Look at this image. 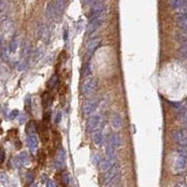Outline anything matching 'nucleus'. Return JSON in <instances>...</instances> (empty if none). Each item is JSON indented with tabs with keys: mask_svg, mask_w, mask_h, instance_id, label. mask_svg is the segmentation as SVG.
<instances>
[{
	"mask_svg": "<svg viewBox=\"0 0 187 187\" xmlns=\"http://www.w3.org/2000/svg\"><path fill=\"white\" fill-rule=\"evenodd\" d=\"M104 121L100 116H92L86 122V130L88 132H97L103 126Z\"/></svg>",
	"mask_w": 187,
	"mask_h": 187,
	"instance_id": "obj_1",
	"label": "nucleus"
},
{
	"mask_svg": "<svg viewBox=\"0 0 187 187\" xmlns=\"http://www.w3.org/2000/svg\"><path fill=\"white\" fill-rule=\"evenodd\" d=\"M97 87V81L94 78H90L84 81L82 86V93L84 96H90L95 93Z\"/></svg>",
	"mask_w": 187,
	"mask_h": 187,
	"instance_id": "obj_2",
	"label": "nucleus"
},
{
	"mask_svg": "<svg viewBox=\"0 0 187 187\" xmlns=\"http://www.w3.org/2000/svg\"><path fill=\"white\" fill-rule=\"evenodd\" d=\"M172 139L181 146L187 149V130L178 129L172 132Z\"/></svg>",
	"mask_w": 187,
	"mask_h": 187,
	"instance_id": "obj_3",
	"label": "nucleus"
},
{
	"mask_svg": "<svg viewBox=\"0 0 187 187\" xmlns=\"http://www.w3.org/2000/svg\"><path fill=\"white\" fill-rule=\"evenodd\" d=\"M120 174V166L118 164H115V166L111 168L110 170L106 172L103 176V183L104 184H109L110 182L113 181L117 177H119Z\"/></svg>",
	"mask_w": 187,
	"mask_h": 187,
	"instance_id": "obj_4",
	"label": "nucleus"
},
{
	"mask_svg": "<svg viewBox=\"0 0 187 187\" xmlns=\"http://www.w3.org/2000/svg\"><path fill=\"white\" fill-rule=\"evenodd\" d=\"M107 11V5L102 1H96L92 3V17H102Z\"/></svg>",
	"mask_w": 187,
	"mask_h": 187,
	"instance_id": "obj_5",
	"label": "nucleus"
},
{
	"mask_svg": "<svg viewBox=\"0 0 187 187\" xmlns=\"http://www.w3.org/2000/svg\"><path fill=\"white\" fill-rule=\"evenodd\" d=\"M187 167V158L181 154H178L174 160V170L177 173L183 172Z\"/></svg>",
	"mask_w": 187,
	"mask_h": 187,
	"instance_id": "obj_6",
	"label": "nucleus"
},
{
	"mask_svg": "<svg viewBox=\"0 0 187 187\" xmlns=\"http://www.w3.org/2000/svg\"><path fill=\"white\" fill-rule=\"evenodd\" d=\"M97 106H98V102L96 99H93V100L91 99V100L86 101L82 106V113L84 115L92 114L93 112L97 109Z\"/></svg>",
	"mask_w": 187,
	"mask_h": 187,
	"instance_id": "obj_7",
	"label": "nucleus"
},
{
	"mask_svg": "<svg viewBox=\"0 0 187 187\" xmlns=\"http://www.w3.org/2000/svg\"><path fill=\"white\" fill-rule=\"evenodd\" d=\"M102 22H103L102 17H92L87 25V33L88 34L94 33L102 25Z\"/></svg>",
	"mask_w": 187,
	"mask_h": 187,
	"instance_id": "obj_8",
	"label": "nucleus"
},
{
	"mask_svg": "<svg viewBox=\"0 0 187 187\" xmlns=\"http://www.w3.org/2000/svg\"><path fill=\"white\" fill-rule=\"evenodd\" d=\"M110 124H111V127L114 130H120L123 127L122 116L119 113H117V112H113L110 115Z\"/></svg>",
	"mask_w": 187,
	"mask_h": 187,
	"instance_id": "obj_9",
	"label": "nucleus"
},
{
	"mask_svg": "<svg viewBox=\"0 0 187 187\" xmlns=\"http://www.w3.org/2000/svg\"><path fill=\"white\" fill-rule=\"evenodd\" d=\"M66 162V152L64 148L60 147L57 150V153H56V158H55V166L58 168H62L65 165Z\"/></svg>",
	"mask_w": 187,
	"mask_h": 187,
	"instance_id": "obj_10",
	"label": "nucleus"
},
{
	"mask_svg": "<svg viewBox=\"0 0 187 187\" xmlns=\"http://www.w3.org/2000/svg\"><path fill=\"white\" fill-rule=\"evenodd\" d=\"M100 44H101V40L99 37H94V39H92L86 45L87 54H89V55L93 54V52L100 46Z\"/></svg>",
	"mask_w": 187,
	"mask_h": 187,
	"instance_id": "obj_11",
	"label": "nucleus"
},
{
	"mask_svg": "<svg viewBox=\"0 0 187 187\" xmlns=\"http://www.w3.org/2000/svg\"><path fill=\"white\" fill-rule=\"evenodd\" d=\"M100 170L103 172H108L109 170H110L112 167L115 166V158H105L100 162Z\"/></svg>",
	"mask_w": 187,
	"mask_h": 187,
	"instance_id": "obj_12",
	"label": "nucleus"
},
{
	"mask_svg": "<svg viewBox=\"0 0 187 187\" xmlns=\"http://www.w3.org/2000/svg\"><path fill=\"white\" fill-rule=\"evenodd\" d=\"M109 145L115 150L120 148L122 145V139L119 134H111L109 138Z\"/></svg>",
	"mask_w": 187,
	"mask_h": 187,
	"instance_id": "obj_13",
	"label": "nucleus"
},
{
	"mask_svg": "<svg viewBox=\"0 0 187 187\" xmlns=\"http://www.w3.org/2000/svg\"><path fill=\"white\" fill-rule=\"evenodd\" d=\"M176 21L179 26L187 32V13H177L176 14Z\"/></svg>",
	"mask_w": 187,
	"mask_h": 187,
	"instance_id": "obj_14",
	"label": "nucleus"
},
{
	"mask_svg": "<svg viewBox=\"0 0 187 187\" xmlns=\"http://www.w3.org/2000/svg\"><path fill=\"white\" fill-rule=\"evenodd\" d=\"M45 15L48 19H53L56 15V9L54 6V1H51L47 4L45 9Z\"/></svg>",
	"mask_w": 187,
	"mask_h": 187,
	"instance_id": "obj_15",
	"label": "nucleus"
},
{
	"mask_svg": "<svg viewBox=\"0 0 187 187\" xmlns=\"http://www.w3.org/2000/svg\"><path fill=\"white\" fill-rule=\"evenodd\" d=\"M27 145L29 147V149L31 150V152H35L36 148H37V145H39V141H37V139L36 137V135H30V136H27Z\"/></svg>",
	"mask_w": 187,
	"mask_h": 187,
	"instance_id": "obj_16",
	"label": "nucleus"
},
{
	"mask_svg": "<svg viewBox=\"0 0 187 187\" xmlns=\"http://www.w3.org/2000/svg\"><path fill=\"white\" fill-rule=\"evenodd\" d=\"M93 140H94V143H95L97 146H101L104 142V135L101 131H97L95 132L93 136Z\"/></svg>",
	"mask_w": 187,
	"mask_h": 187,
	"instance_id": "obj_17",
	"label": "nucleus"
},
{
	"mask_svg": "<svg viewBox=\"0 0 187 187\" xmlns=\"http://www.w3.org/2000/svg\"><path fill=\"white\" fill-rule=\"evenodd\" d=\"M36 122L34 121H30L27 124H26V127H25V132L28 136L30 135H35L36 131Z\"/></svg>",
	"mask_w": 187,
	"mask_h": 187,
	"instance_id": "obj_18",
	"label": "nucleus"
},
{
	"mask_svg": "<svg viewBox=\"0 0 187 187\" xmlns=\"http://www.w3.org/2000/svg\"><path fill=\"white\" fill-rule=\"evenodd\" d=\"M186 3H187V1H184V0H173V1L170 2L171 8L175 9V10H178L182 9L186 5Z\"/></svg>",
	"mask_w": 187,
	"mask_h": 187,
	"instance_id": "obj_19",
	"label": "nucleus"
},
{
	"mask_svg": "<svg viewBox=\"0 0 187 187\" xmlns=\"http://www.w3.org/2000/svg\"><path fill=\"white\" fill-rule=\"evenodd\" d=\"M18 158H19V160H20L22 166H28L29 165V162H30L29 155L25 151L20 153V155H18Z\"/></svg>",
	"mask_w": 187,
	"mask_h": 187,
	"instance_id": "obj_20",
	"label": "nucleus"
},
{
	"mask_svg": "<svg viewBox=\"0 0 187 187\" xmlns=\"http://www.w3.org/2000/svg\"><path fill=\"white\" fill-rule=\"evenodd\" d=\"M54 6H55V9H56V14H57L58 16H60L65 8H66V2L65 1H62V0H60V1H54Z\"/></svg>",
	"mask_w": 187,
	"mask_h": 187,
	"instance_id": "obj_21",
	"label": "nucleus"
},
{
	"mask_svg": "<svg viewBox=\"0 0 187 187\" xmlns=\"http://www.w3.org/2000/svg\"><path fill=\"white\" fill-rule=\"evenodd\" d=\"M52 103V97L48 92H45L42 95V104L44 107H50Z\"/></svg>",
	"mask_w": 187,
	"mask_h": 187,
	"instance_id": "obj_22",
	"label": "nucleus"
},
{
	"mask_svg": "<svg viewBox=\"0 0 187 187\" xmlns=\"http://www.w3.org/2000/svg\"><path fill=\"white\" fill-rule=\"evenodd\" d=\"M18 45H19V39L18 36H15L13 37V40L10 41V46H9V51L10 53H14L18 48Z\"/></svg>",
	"mask_w": 187,
	"mask_h": 187,
	"instance_id": "obj_23",
	"label": "nucleus"
},
{
	"mask_svg": "<svg viewBox=\"0 0 187 187\" xmlns=\"http://www.w3.org/2000/svg\"><path fill=\"white\" fill-rule=\"evenodd\" d=\"M58 83V77L56 75H52V76L50 78V80L47 82V86L49 89H53Z\"/></svg>",
	"mask_w": 187,
	"mask_h": 187,
	"instance_id": "obj_24",
	"label": "nucleus"
},
{
	"mask_svg": "<svg viewBox=\"0 0 187 187\" xmlns=\"http://www.w3.org/2000/svg\"><path fill=\"white\" fill-rule=\"evenodd\" d=\"M115 152H116V150L108 144V146L106 147V151H105L106 155L109 158H115Z\"/></svg>",
	"mask_w": 187,
	"mask_h": 187,
	"instance_id": "obj_25",
	"label": "nucleus"
},
{
	"mask_svg": "<svg viewBox=\"0 0 187 187\" xmlns=\"http://www.w3.org/2000/svg\"><path fill=\"white\" fill-rule=\"evenodd\" d=\"M179 52L182 56H184V57L187 58V40H184L183 42H181V45L180 47Z\"/></svg>",
	"mask_w": 187,
	"mask_h": 187,
	"instance_id": "obj_26",
	"label": "nucleus"
},
{
	"mask_svg": "<svg viewBox=\"0 0 187 187\" xmlns=\"http://www.w3.org/2000/svg\"><path fill=\"white\" fill-rule=\"evenodd\" d=\"M8 181H9L8 176L5 173H3V172H0V183L6 185L8 183Z\"/></svg>",
	"mask_w": 187,
	"mask_h": 187,
	"instance_id": "obj_27",
	"label": "nucleus"
},
{
	"mask_svg": "<svg viewBox=\"0 0 187 187\" xmlns=\"http://www.w3.org/2000/svg\"><path fill=\"white\" fill-rule=\"evenodd\" d=\"M6 154H5V150L3 147H0V165H2L5 161Z\"/></svg>",
	"mask_w": 187,
	"mask_h": 187,
	"instance_id": "obj_28",
	"label": "nucleus"
},
{
	"mask_svg": "<svg viewBox=\"0 0 187 187\" xmlns=\"http://www.w3.org/2000/svg\"><path fill=\"white\" fill-rule=\"evenodd\" d=\"M19 115V110L18 109H13L9 114V119L10 120H14L17 116Z\"/></svg>",
	"mask_w": 187,
	"mask_h": 187,
	"instance_id": "obj_29",
	"label": "nucleus"
},
{
	"mask_svg": "<svg viewBox=\"0 0 187 187\" xmlns=\"http://www.w3.org/2000/svg\"><path fill=\"white\" fill-rule=\"evenodd\" d=\"M62 120V113L60 111H57L54 115V123L55 124H59Z\"/></svg>",
	"mask_w": 187,
	"mask_h": 187,
	"instance_id": "obj_30",
	"label": "nucleus"
},
{
	"mask_svg": "<svg viewBox=\"0 0 187 187\" xmlns=\"http://www.w3.org/2000/svg\"><path fill=\"white\" fill-rule=\"evenodd\" d=\"M62 180H63V181H64V183H65L66 185L69 184V182H70L69 175H68L67 172H64V173H63V175H62Z\"/></svg>",
	"mask_w": 187,
	"mask_h": 187,
	"instance_id": "obj_31",
	"label": "nucleus"
},
{
	"mask_svg": "<svg viewBox=\"0 0 187 187\" xmlns=\"http://www.w3.org/2000/svg\"><path fill=\"white\" fill-rule=\"evenodd\" d=\"M120 177H117L113 181H112V183L109 185V187H123L122 184L120 183V180H119Z\"/></svg>",
	"mask_w": 187,
	"mask_h": 187,
	"instance_id": "obj_32",
	"label": "nucleus"
},
{
	"mask_svg": "<svg viewBox=\"0 0 187 187\" xmlns=\"http://www.w3.org/2000/svg\"><path fill=\"white\" fill-rule=\"evenodd\" d=\"M181 119L187 124V109H181Z\"/></svg>",
	"mask_w": 187,
	"mask_h": 187,
	"instance_id": "obj_33",
	"label": "nucleus"
},
{
	"mask_svg": "<svg viewBox=\"0 0 187 187\" xmlns=\"http://www.w3.org/2000/svg\"><path fill=\"white\" fill-rule=\"evenodd\" d=\"M33 180H34V174L32 173V171H28L26 173V181H27V183H29V184L32 183Z\"/></svg>",
	"mask_w": 187,
	"mask_h": 187,
	"instance_id": "obj_34",
	"label": "nucleus"
},
{
	"mask_svg": "<svg viewBox=\"0 0 187 187\" xmlns=\"http://www.w3.org/2000/svg\"><path fill=\"white\" fill-rule=\"evenodd\" d=\"M46 187H57V185H56L55 181H52V180H49L46 183Z\"/></svg>",
	"mask_w": 187,
	"mask_h": 187,
	"instance_id": "obj_35",
	"label": "nucleus"
},
{
	"mask_svg": "<svg viewBox=\"0 0 187 187\" xmlns=\"http://www.w3.org/2000/svg\"><path fill=\"white\" fill-rule=\"evenodd\" d=\"M25 120H26V116H25V114H22V115L20 116V118H19V123H20V124H24V123L25 122Z\"/></svg>",
	"mask_w": 187,
	"mask_h": 187,
	"instance_id": "obj_36",
	"label": "nucleus"
},
{
	"mask_svg": "<svg viewBox=\"0 0 187 187\" xmlns=\"http://www.w3.org/2000/svg\"><path fill=\"white\" fill-rule=\"evenodd\" d=\"M25 109H29V107H30V104H31V102H30V98L29 97H27L26 99H25Z\"/></svg>",
	"mask_w": 187,
	"mask_h": 187,
	"instance_id": "obj_37",
	"label": "nucleus"
},
{
	"mask_svg": "<svg viewBox=\"0 0 187 187\" xmlns=\"http://www.w3.org/2000/svg\"><path fill=\"white\" fill-rule=\"evenodd\" d=\"M175 187H187V184L184 183V182H179V183L176 184Z\"/></svg>",
	"mask_w": 187,
	"mask_h": 187,
	"instance_id": "obj_38",
	"label": "nucleus"
},
{
	"mask_svg": "<svg viewBox=\"0 0 187 187\" xmlns=\"http://www.w3.org/2000/svg\"><path fill=\"white\" fill-rule=\"evenodd\" d=\"M2 6H3V2H2V1H0V9L2 8Z\"/></svg>",
	"mask_w": 187,
	"mask_h": 187,
	"instance_id": "obj_39",
	"label": "nucleus"
},
{
	"mask_svg": "<svg viewBox=\"0 0 187 187\" xmlns=\"http://www.w3.org/2000/svg\"><path fill=\"white\" fill-rule=\"evenodd\" d=\"M32 187H37V186H36V184H34V185H33Z\"/></svg>",
	"mask_w": 187,
	"mask_h": 187,
	"instance_id": "obj_40",
	"label": "nucleus"
},
{
	"mask_svg": "<svg viewBox=\"0 0 187 187\" xmlns=\"http://www.w3.org/2000/svg\"><path fill=\"white\" fill-rule=\"evenodd\" d=\"M0 47H1V39H0Z\"/></svg>",
	"mask_w": 187,
	"mask_h": 187,
	"instance_id": "obj_41",
	"label": "nucleus"
}]
</instances>
